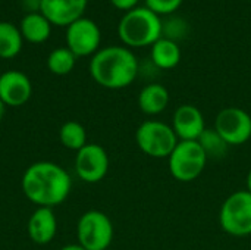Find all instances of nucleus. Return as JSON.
Instances as JSON below:
<instances>
[{
	"label": "nucleus",
	"instance_id": "obj_26",
	"mask_svg": "<svg viewBox=\"0 0 251 250\" xmlns=\"http://www.w3.org/2000/svg\"><path fill=\"white\" fill-rule=\"evenodd\" d=\"M60 250H85L79 243H76V245H66V246H63Z\"/></svg>",
	"mask_w": 251,
	"mask_h": 250
},
{
	"label": "nucleus",
	"instance_id": "obj_14",
	"mask_svg": "<svg viewBox=\"0 0 251 250\" xmlns=\"http://www.w3.org/2000/svg\"><path fill=\"white\" fill-rule=\"evenodd\" d=\"M28 237L37 245L50 243L57 233V220L51 208H37L28 220Z\"/></svg>",
	"mask_w": 251,
	"mask_h": 250
},
{
	"label": "nucleus",
	"instance_id": "obj_9",
	"mask_svg": "<svg viewBox=\"0 0 251 250\" xmlns=\"http://www.w3.org/2000/svg\"><path fill=\"white\" fill-rule=\"evenodd\" d=\"M215 130L229 146L244 144L251 139V116L241 108H225L216 116Z\"/></svg>",
	"mask_w": 251,
	"mask_h": 250
},
{
	"label": "nucleus",
	"instance_id": "obj_11",
	"mask_svg": "<svg viewBox=\"0 0 251 250\" xmlns=\"http://www.w3.org/2000/svg\"><path fill=\"white\" fill-rule=\"evenodd\" d=\"M32 94V84L29 78L16 69L6 71L0 75V99L10 108L25 105Z\"/></svg>",
	"mask_w": 251,
	"mask_h": 250
},
{
	"label": "nucleus",
	"instance_id": "obj_21",
	"mask_svg": "<svg viewBox=\"0 0 251 250\" xmlns=\"http://www.w3.org/2000/svg\"><path fill=\"white\" fill-rule=\"evenodd\" d=\"M76 62V56L68 47H57L50 52L47 57V68L54 75L69 74Z\"/></svg>",
	"mask_w": 251,
	"mask_h": 250
},
{
	"label": "nucleus",
	"instance_id": "obj_27",
	"mask_svg": "<svg viewBox=\"0 0 251 250\" xmlns=\"http://www.w3.org/2000/svg\"><path fill=\"white\" fill-rule=\"evenodd\" d=\"M4 113H6V105H4V103L1 102V99H0V121L3 119Z\"/></svg>",
	"mask_w": 251,
	"mask_h": 250
},
{
	"label": "nucleus",
	"instance_id": "obj_4",
	"mask_svg": "<svg viewBox=\"0 0 251 250\" xmlns=\"http://www.w3.org/2000/svg\"><path fill=\"white\" fill-rule=\"evenodd\" d=\"M135 141L140 150L156 159L169 158L178 144L174 128L162 121H144L135 131Z\"/></svg>",
	"mask_w": 251,
	"mask_h": 250
},
{
	"label": "nucleus",
	"instance_id": "obj_7",
	"mask_svg": "<svg viewBox=\"0 0 251 250\" xmlns=\"http://www.w3.org/2000/svg\"><path fill=\"white\" fill-rule=\"evenodd\" d=\"M76 237L85 250H106L113 240V224L101 211H87L78 220Z\"/></svg>",
	"mask_w": 251,
	"mask_h": 250
},
{
	"label": "nucleus",
	"instance_id": "obj_10",
	"mask_svg": "<svg viewBox=\"0 0 251 250\" xmlns=\"http://www.w3.org/2000/svg\"><path fill=\"white\" fill-rule=\"evenodd\" d=\"M109 171L107 152L96 143H87L76 152L75 172L76 175L90 184L101 181Z\"/></svg>",
	"mask_w": 251,
	"mask_h": 250
},
{
	"label": "nucleus",
	"instance_id": "obj_28",
	"mask_svg": "<svg viewBox=\"0 0 251 250\" xmlns=\"http://www.w3.org/2000/svg\"><path fill=\"white\" fill-rule=\"evenodd\" d=\"M246 183H247V189H246V190H247L249 193H251V169L250 172H249V175H247V181H246Z\"/></svg>",
	"mask_w": 251,
	"mask_h": 250
},
{
	"label": "nucleus",
	"instance_id": "obj_24",
	"mask_svg": "<svg viewBox=\"0 0 251 250\" xmlns=\"http://www.w3.org/2000/svg\"><path fill=\"white\" fill-rule=\"evenodd\" d=\"M138 1H140V0H110V3H112L116 9L124 10V12H128V10L137 7V6H138Z\"/></svg>",
	"mask_w": 251,
	"mask_h": 250
},
{
	"label": "nucleus",
	"instance_id": "obj_25",
	"mask_svg": "<svg viewBox=\"0 0 251 250\" xmlns=\"http://www.w3.org/2000/svg\"><path fill=\"white\" fill-rule=\"evenodd\" d=\"M22 4L28 10V13H35L40 12L41 0H22Z\"/></svg>",
	"mask_w": 251,
	"mask_h": 250
},
{
	"label": "nucleus",
	"instance_id": "obj_20",
	"mask_svg": "<svg viewBox=\"0 0 251 250\" xmlns=\"http://www.w3.org/2000/svg\"><path fill=\"white\" fill-rule=\"evenodd\" d=\"M59 140L66 149L78 152L87 144V131L79 122L68 121L60 127Z\"/></svg>",
	"mask_w": 251,
	"mask_h": 250
},
{
	"label": "nucleus",
	"instance_id": "obj_3",
	"mask_svg": "<svg viewBox=\"0 0 251 250\" xmlns=\"http://www.w3.org/2000/svg\"><path fill=\"white\" fill-rule=\"evenodd\" d=\"M118 35L128 49L151 47L162 38V18L146 6H137L121 18Z\"/></svg>",
	"mask_w": 251,
	"mask_h": 250
},
{
	"label": "nucleus",
	"instance_id": "obj_6",
	"mask_svg": "<svg viewBox=\"0 0 251 250\" xmlns=\"http://www.w3.org/2000/svg\"><path fill=\"white\" fill-rule=\"evenodd\" d=\"M219 222L225 233L234 237L251 234V193L240 190L232 193L222 205Z\"/></svg>",
	"mask_w": 251,
	"mask_h": 250
},
{
	"label": "nucleus",
	"instance_id": "obj_16",
	"mask_svg": "<svg viewBox=\"0 0 251 250\" xmlns=\"http://www.w3.org/2000/svg\"><path fill=\"white\" fill-rule=\"evenodd\" d=\"M19 31H21L24 40L34 43V44H40V43H44L50 37L51 24L40 12L26 13L21 19Z\"/></svg>",
	"mask_w": 251,
	"mask_h": 250
},
{
	"label": "nucleus",
	"instance_id": "obj_18",
	"mask_svg": "<svg viewBox=\"0 0 251 250\" xmlns=\"http://www.w3.org/2000/svg\"><path fill=\"white\" fill-rule=\"evenodd\" d=\"M22 34L19 27L1 21L0 22V57L1 59H12L19 55L22 50Z\"/></svg>",
	"mask_w": 251,
	"mask_h": 250
},
{
	"label": "nucleus",
	"instance_id": "obj_13",
	"mask_svg": "<svg viewBox=\"0 0 251 250\" xmlns=\"http://www.w3.org/2000/svg\"><path fill=\"white\" fill-rule=\"evenodd\" d=\"M172 128L179 141H197L206 130L204 116L197 106L181 105L174 113Z\"/></svg>",
	"mask_w": 251,
	"mask_h": 250
},
{
	"label": "nucleus",
	"instance_id": "obj_2",
	"mask_svg": "<svg viewBox=\"0 0 251 250\" xmlns=\"http://www.w3.org/2000/svg\"><path fill=\"white\" fill-rule=\"evenodd\" d=\"M93 80L110 90L131 85L140 74V62L131 49L125 46H109L99 49L90 60Z\"/></svg>",
	"mask_w": 251,
	"mask_h": 250
},
{
	"label": "nucleus",
	"instance_id": "obj_5",
	"mask_svg": "<svg viewBox=\"0 0 251 250\" xmlns=\"http://www.w3.org/2000/svg\"><path fill=\"white\" fill-rule=\"evenodd\" d=\"M168 159L172 177L181 183H191L199 178L207 164L199 141H178Z\"/></svg>",
	"mask_w": 251,
	"mask_h": 250
},
{
	"label": "nucleus",
	"instance_id": "obj_1",
	"mask_svg": "<svg viewBox=\"0 0 251 250\" xmlns=\"http://www.w3.org/2000/svg\"><path fill=\"white\" fill-rule=\"evenodd\" d=\"M25 197L38 208H54L66 200L72 180L66 169L49 161L29 165L21 180Z\"/></svg>",
	"mask_w": 251,
	"mask_h": 250
},
{
	"label": "nucleus",
	"instance_id": "obj_17",
	"mask_svg": "<svg viewBox=\"0 0 251 250\" xmlns=\"http://www.w3.org/2000/svg\"><path fill=\"white\" fill-rule=\"evenodd\" d=\"M151 62L157 69H174L181 62V47L165 37L151 46Z\"/></svg>",
	"mask_w": 251,
	"mask_h": 250
},
{
	"label": "nucleus",
	"instance_id": "obj_12",
	"mask_svg": "<svg viewBox=\"0 0 251 250\" xmlns=\"http://www.w3.org/2000/svg\"><path fill=\"white\" fill-rule=\"evenodd\" d=\"M88 0H41L40 13L51 25L68 27L84 16Z\"/></svg>",
	"mask_w": 251,
	"mask_h": 250
},
{
	"label": "nucleus",
	"instance_id": "obj_8",
	"mask_svg": "<svg viewBox=\"0 0 251 250\" xmlns=\"http://www.w3.org/2000/svg\"><path fill=\"white\" fill-rule=\"evenodd\" d=\"M101 41V31L99 25L90 18H79L66 27V47L76 56H93L99 52Z\"/></svg>",
	"mask_w": 251,
	"mask_h": 250
},
{
	"label": "nucleus",
	"instance_id": "obj_15",
	"mask_svg": "<svg viewBox=\"0 0 251 250\" xmlns=\"http://www.w3.org/2000/svg\"><path fill=\"white\" fill-rule=\"evenodd\" d=\"M171 96L165 85L159 83L147 84L141 88L138 94V106L140 111L149 116H154L162 113L169 105Z\"/></svg>",
	"mask_w": 251,
	"mask_h": 250
},
{
	"label": "nucleus",
	"instance_id": "obj_19",
	"mask_svg": "<svg viewBox=\"0 0 251 250\" xmlns=\"http://www.w3.org/2000/svg\"><path fill=\"white\" fill-rule=\"evenodd\" d=\"M197 141H199L200 147L203 149L207 159H222L226 155L228 149L231 147L222 139V136L215 130V127L213 128H206L201 133V136L199 137Z\"/></svg>",
	"mask_w": 251,
	"mask_h": 250
},
{
	"label": "nucleus",
	"instance_id": "obj_23",
	"mask_svg": "<svg viewBox=\"0 0 251 250\" xmlns=\"http://www.w3.org/2000/svg\"><path fill=\"white\" fill-rule=\"evenodd\" d=\"M182 1L184 0H146V7H149L159 16H169L181 7Z\"/></svg>",
	"mask_w": 251,
	"mask_h": 250
},
{
	"label": "nucleus",
	"instance_id": "obj_22",
	"mask_svg": "<svg viewBox=\"0 0 251 250\" xmlns=\"http://www.w3.org/2000/svg\"><path fill=\"white\" fill-rule=\"evenodd\" d=\"M188 32L190 25L184 18L169 15L166 19H162V37L179 43V40H184L188 35Z\"/></svg>",
	"mask_w": 251,
	"mask_h": 250
}]
</instances>
